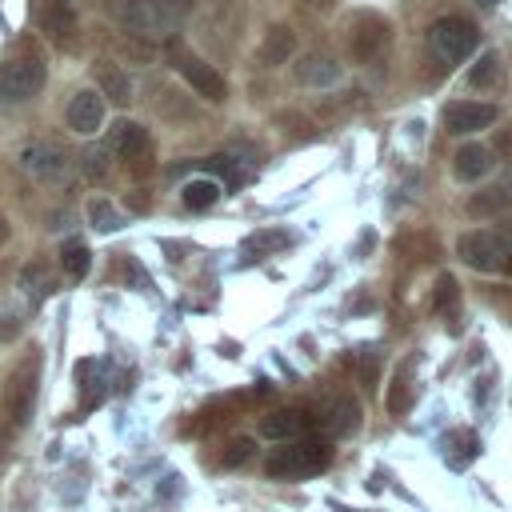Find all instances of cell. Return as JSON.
Listing matches in <instances>:
<instances>
[{
	"label": "cell",
	"instance_id": "6da1fadb",
	"mask_svg": "<svg viewBox=\"0 0 512 512\" xmlns=\"http://www.w3.org/2000/svg\"><path fill=\"white\" fill-rule=\"evenodd\" d=\"M188 12H192V0H124L120 4V24L132 36L164 40L188 20Z\"/></svg>",
	"mask_w": 512,
	"mask_h": 512
},
{
	"label": "cell",
	"instance_id": "7a4b0ae2",
	"mask_svg": "<svg viewBox=\"0 0 512 512\" xmlns=\"http://www.w3.org/2000/svg\"><path fill=\"white\" fill-rule=\"evenodd\" d=\"M328 460H332L328 440H320V436H296V440H284V448H276L264 460V472L276 476V480H296V476L320 472Z\"/></svg>",
	"mask_w": 512,
	"mask_h": 512
},
{
	"label": "cell",
	"instance_id": "3957f363",
	"mask_svg": "<svg viewBox=\"0 0 512 512\" xmlns=\"http://www.w3.org/2000/svg\"><path fill=\"white\" fill-rule=\"evenodd\" d=\"M476 44H480V32H476V24L464 20V16H440V20H432V28H428V48H432V56L444 60V64L468 60V56L476 52Z\"/></svg>",
	"mask_w": 512,
	"mask_h": 512
},
{
	"label": "cell",
	"instance_id": "277c9868",
	"mask_svg": "<svg viewBox=\"0 0 512 512\" xmlns=\"http://www.w3.org/2000/svg\"><path fill=\"white\" fill-rule=\"evenodd\" d=\"M508 252H512V240H508L504 232H496V228H472V232H464V236L456 240V256H460L468 268H476V272H496V268H504Z\"/></svg>",
	"mask_w": 512,
	"mask_h": 512
},
{
	"label": "cell",
	"instance_id": "5b68a950",
	"mask_svg": "<svg viewBox=\"0 0 512 512\" xmlns=\"http://www.w3.org/2000/svg\"><path fill=\"white\" fill-rule=\"evenodd\" d=\"M16 160H20V168H24L28 176H36L40 184H56V180H64V172H68V152H64L60 144H48V140L24 144Z\"/></svg>",
	"mask_w": 512,
	"mask_h": 512
},
{
	"label": "cell",
	"instance_id": "8992f818",
	"mask_svg": "<svg viewBox=\"0 0 512 512\" xmlns=\"http://www.w3.org/2000/svg\"><path fill=\"white\" fill-rule=\"evenodd\" d=\"M44 88V64L36 56H12L0 68V96L8 100H32Z\"/></svg>",
	"mask_w": 512,
	"mask_h": 512
},
{
	"label": "cell",
	"instance_id": "52a82bcc",
	"mask_svg": "<svg viewBox=\"0 0 512 512\" xmlns=\"http://www.w3.org/2000/svg\"><path fill=\"white\" fill-rule=\"evenodd\" d=\"M384 48H388V24L380 16H372V12L352 16V24H348V56L360 60V64H368Z\"/></svg>",
	"mask_w": 512,
	"mask_h": 512
},
{
	"label": "cell",
	"instance_id": "ba28073f",
	"mask_svg": "<svg viewBox=\"0 0 512 512\" xmlns=\"http://www.w3.org/2000/svg\"><path fill=\"white\" fill-rule=\"evenodd\" d=\"M176 68H180V76L188 80V88H192L196 96H204V100H212V104H220V100L228 96L224 76H220L208 60H200V56H192V52H180V56H176Z\"/></svg>",
	"mask_w": 512,
	"mask_h": 512
},
{
	"label": "cell",
	"instance_id": "9c48e42d",
	"mask_svg": "<svg viewBox=\"0 0 512 512\" xmlns=\"http://www.w3.org/2000/svg\"><path fill=\"white\" fill-rule=\"evenodd\" d=\"M64 120H68V128H72L76 136L100 132V128H104V96H100L96 88L72 92V100H68V108H64Z\"/></svg>",
	"mask_w": 512,
	"mask_h": 512
},
{
	"label": "cell",
	"instance_id": "30bf717a",
	"mask_svg": "<svg viewBox=\"0 0 512 512\" xmlns=\"http://www.w3.org/2000/svg\"><path fill=\"white\" fill-rule=\"evenodd\" d=\"M496 104H480V100H452L448 108H444V128L452 132V136H472V132H480V128H488V124H496Z\"/></svg>",
	"mask_w": 512,
	"mask_h": 512
},
{
	"label": "cell",
	"instance_id": "8fae6325",
	"mask_svg": "<svg viewBox=\"0 0 512 512\" xmlns=\"http://www.w3.org/2000/svg\"><path fill=\"white\" fill-rule=\"evenodd\" d=\"M340 64H336V56H328V52H304L296 64H292V76H296V84H304V88H332L336 80H340Z\"/></svg>",
	"mask_w": 512,
	"mask_h": 512
},
{
	"label": "cell",
	"instance_id": "7c38bea8",
	"mask_svg": "<svg viewBox=\"0 0 512 512\" xmlns=\"http://www.w3.org/2000/svg\"><path fill=\"white\" fill-rule=\"evenodd\" d=\"M32 396H36V356H28L16 372H12V388H8V408L16 424H28L32 412Z\"/></svg>",
	"mask_w": 512,
	"mask_h": 512
},
{
	"label": "cell",
	"instance_id": "4fadbf2b",
	"mask_svg": "<svg viewBox=\"0 0 512 512\" xmlns=\"http://www.w3.org/2000/svg\"><path fill=\"white\" fill-rule=\"evenodd\" d=\"M112 156H120V160H136V156H144L148 152V132H144V124H136V120H116L112 128H108V144H104Z\"/></svg>",
	"mask_w": 512,
	"mask_h": 512
},
{
	"label": "cell",
	"instance_id": "5bb4252c",
	"mask_svg": "<svg viewBox=\"0 0 512 512\" xmlns=\"http://www.w3.org/2000/svg\"><path fill=\"white\" fill-rule=\"evenodd\" d=\"M320 428L328 432V436H352L356 428H360V404L352 400V396H336V400H328L324 408H320Z\"/></svg>",
	"mask_w": 512,
	"mask_h": 512
},
{
	"label": "cell",
	"instance_id": "9a60e30c",
	"mask_svg": "<svg viewBox=\"0 0 512 512\" xmlns=\"http://www.w3.org/2000/svg\"><path fill=\"white\" fill-rule=\"evenodd\" d=\"M256 432H260L264 440H280V444H284V440H296V436L308 432V416H304L300 408H276V412L260 416Z\"/></svg>",
	"mask_w": 512,
	"mask_h": 512
},
{
	"label": "cell",
	"instance_id": "2e32d148",
	"mask_svg": "<svg viewBox=\"0 0 512 512\" xmlns=\"http://www.w3.org/2000/svg\"><path fill=\"white\" fill-rule=\"evenodd\" d=\"M256 56H260L264 68H280V64H288V60L296 56V32H292L288 24H272L268 36L260 40Z\"/></svg>",
	"mask_w": 512,
	"mask_h": 512
},
{
	"label": "cell",
	"instance_id": "e0dca14e",
	"mask_svg": "<svg viewBox=\"0 0 512 512\" xmlns=\"http://www.w3.org/2000/svg\"><path fill=\"white\" fill-rule=\"evenodd\" d=\"M452 172H456V180H464V184L488 176V172H492V148H488V144H476V140H472V144H460L456 156H452Z\"/></svg>",
	"mask_w": 512,
	"mask_h": 512
},
{
	"label": "cell",
	"instance_id": "ac0fdd59",
	"mask_svg": "<svg viewBox=\"0 0 512 512\" xmlns=\"http://www.w3.org/2000/svg\"><path fill=\"white\" fill-rule=\"evenodd\" d=\"M40 28L52 36V40H68V32L76 28V8L68 0H48L44 12H40Z\"/></svg>",
	"mask_w": 512,
	"mask_h": 512
},
{
	"label": "cell",
	"instance_id": "d6986e66",
	"mask_svg": "<svg viewBox=\"0 0 512 512\" xmlns=\"http://www.w3.org/2000/svg\"><path fill=\"white\" fill-rule=\"evenodd\" d=\"M96 84H100V96H108V100H116V104H128L132 100V80H128V72L120 68V64H96Z\"/></svg>",
	"mask_w": 512,
	"mask_h": 512
},
{
	"label": "cell",
	"instance_id": "ffe728a7",
	"mask_svg": "<svg viewBox=\"0 0 512 512\" xmlns=\"http://www.w3.org/2000/svg\"><path fill=\"white\" fill-rule=\"evenodd\" d=\"M220 184L216 180H208V176H196V180H188L184 188H180V200H184V208H192V212H204V208H212L216 200H220Z\"/></svg>",
	"mask_w": 512,
	"mask_h": 512
},
{
	"label": "cell",
	"instance_id": "44dd1931",
	"mask_svg": "<svg viewBox=\"0 0 512 512\" xmlns=\"http://www.w3.org/2000/svg\"><path fill=\"white\" fill-rule=\"evenodd\" d=\"M60 264H64V272L72 276V280H84L88 276V268H92V252H88V244L84 240H64L60 244Z\"/></svg>",
	"mask_w": 512,
	"mask_h": 512
},
{
	"label": "cell",
	"instance_id": "7402d4cb",
	"mask_svg": "<svg viewBox=\"0 0 512 512\" xmlns=\"http://www.w3.org/2000/svg\"><path fill=\"white\" fill-rule=\"evenodd\" d=\"M88 224H92L96 232H116V228L124 224V216H120V208H116L112 200L96 196V200H88Z\"/></svg>",
	"mask_w": 512,
	"mask_h": 512
},
{
	"label": "cell",
	"instance_id": "603a6c76",
	"mask_svg": "<svg viewBox=\"0 0 512 512\" xmlns=\"http://www.w3.org/2000/svg\"><path fill=\"white\" fill-rule=\"evenodd\" d=\"M20 288L28 292V300H44V296L52 292V276H48V268H44L40 260L24 264V272H20Z\"/></svg>",
	"mask_w": 512,
	"mask_h": 512
},
{
	"label": "cell",
	"instance_id": "cb8c5ba5",
	"mask_svg": "<svg viewBox=\"0 0 512 512\" xmlns=\"http://www.w3.org/2000/svg\"><path fill=\"white\" fill-rule=\"evenodd\" d=\"M408 360L396 368V376H392V384H388V412L392 416H404L408 412V400H412V384H408Z\"/></svg>",
	"mask_w": 512,
	"mask_h": 512
},
{
	"label": "cell",
	"instance_id": "d4e9b609",
	"mask_svg": "<svg viewBox=\"0 0 512 512\" xmlns=\"http://www.w3.org/2000/svg\"><path fill=\"white\" fill-rule=\"evenodd\" d=\"M500 80V56L496 52H480V60L468 68V84L472 88H496Z\"/></svg>",
	"mask_w": 512,
	"mask_h": 512
},
{
	"label": "cell",
	"instance_id": "484cf974",
	"mask_svg": "<svg viewBox=\"0 0 512 512\" xmlns=\"http://www.w3.org/2000/svg\"><path fill=\"white\" fill-rule=\"evenodd\" d=\"M508 200H512V192H508V188H484L480 196H472V200H468V212H472V216H492V212H500Z\"/></svg>",
	"mask_w": 512,
	"mask_h": 512
},
{
	"label": "cell",
	"instance_id": "4316f807",
	"mask_svg": "<svg viewBox=\"0 0 512 512\" xmlns=\"http://www.w3.org/2000/svg\"><path fill=\"white\" fill-rule=\"evenodd\" d=\"M108 156H112V152H108L104 144L84 148V152H80V172H84L88 180H104V176H108Z\"/></svg>",
	"mask_w": 512,
	"mask_h": 512
},
{
	"label": "cell",
	"instance_id": "83f0119b",
	"mask_svg": "<svg viewBox=\"0 0 512 512\" xmlns=\"http://www.w3.org/2000/svg\"><path fill=\"white\" fill-rule=\"evenodd\" d=\"M252 448H256V444H252L248 436H232V440L224 444V452H220V464H224V468H240V464L252 456Z\"/></svg>",
	"mask_w": 512,
	"mask_h": 512
},
{
	"label": "cell",
	"instance_id": "f1b7e54d",
	"mask_svg": "<svg viewBox=\"0 0 512 512\" xmlns=\"http://www.w3.org/2000/svg\"><path fill=\"white\" fill-rule=\"evenodd\" d=\"M456 300H460V284H456V276H440V280H436V300H432V308L444 316L448 308H456Z\"/></svg>",
	"mask_w": 512,
	"mask_h": 512
},
{
	"label": "cell",
	"instance_id": "f546056e",
	"mask_svg": "<svg viewBox=\"0 0 512 512\" xmlns=\"http://www.w3.org/2000/svg\"><path fill=\"white\" fill-rule=\"evenodd\" d=\"M280 244H288V232H256V236L248 240V248H256V252H264V248H280Z\"/></svg>",
	"mask_w": 512,
	"mask_h": 512
},
{
	"label": "cell",
	"instance_id": "4dcf8cb0",
	"mask_svg": "<svg viewBox=\"0 0 512 512\" xmlns=\"http://www.w3.org/2000/svg\"><path fill=\"white\" fill-rule=\"evenodd\" d=\"M12 332H20V320L16 316H0V340H8Z\"/></svg>",
	"mask_w": 512,
	"mask_h": 512
},
{
	"label": "cell",
	"instance_id": "1f68e13d",
	"mask_svg": "<svg viewBox=\"0 0 512 512\" xmlns=\"http://www.w3.org/2000/svg\"><path fill=\"white\" fill-rule=\"evenodd\" d=\"M304 4H308V8H316V12H328L336 0H304Z\"/></svg>",
	"mask_w": 512,
	"mask_h": 512
},
{
	"label": "cell",
	"instance_id": "d6a6232c",
	"mask_svg": "<svg viewBox=\"0 0 512 512\" xmlns=\"http://www.w3.org/2000/svg\"><path fill=\"white\" fill-rule=\"evenodd\" d=\"M8 232H12V228H8V220H4V216H0V244H4V240H8Z\"/></svg>",
	"mask_w": 512,
	"mask_h": 512
},
{
	"label": "cell",
	"instance_id": "836d02e7",
	"mask_svg": "<svg viewBox=\"0 0 512 512\" xmlns=\"http://www.w3.org/2000/svg\"><path fill=\"white\" fill-rule=\"evenodd\" d=\"M500 148H512V132H504V136H500Z\"/></svg>",
	"mask_w": 512,
	"mask_h": 512
},
{
	"label": "cell",
	"instance_id": "e575fe53",
	"mask_svg": "<svg viewBox=\"0 0 512 512\" xmlns=\"http://www.w3.org/2000/svg\"><path fill=\"white\" fill-rule=\"evenodd\" d=\"M504 272H508V276H512V252H508V260H504Z\"/></svg>",
	"mask_w": 512,
	"mask_h": 512
},
{
	"label": "cell",
	"instance_id": "d590c367",
	"mask_svg": "<svg viewBox=\"0 0 512 512\" xmlns=\"http://www.w3.org/2000/svg\"><path fill=\"white\" fill-rule=\"evenodd\" d=\"M476 4H496V0H476Z\"/></svg>",
	"mask_w": 512,
	"mask_h": 512
}]
</instances>
